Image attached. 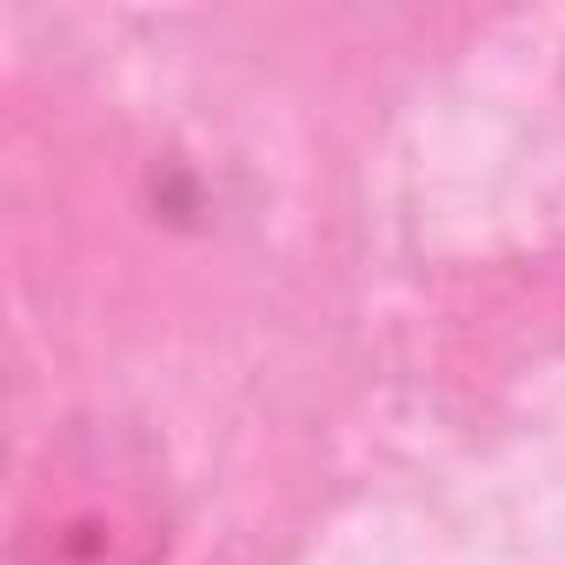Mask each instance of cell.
<instances>
[{"instance_id":"1","label":"cell","mask_w":565,"mask_h":565,"mask_svg":"<svg viewBox=\"0 0 565 565\" xmlns=\"http://www.w3.org/2000/svg\"><path fill=\"white\" fill-rule=\"evenodd\" d=\"M160 545L153 472L114 433L81 426L47 452L14 565H160Z\"/></svg>"}]
</instances>
